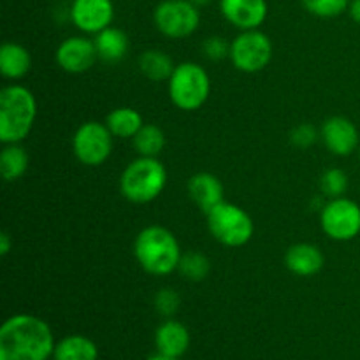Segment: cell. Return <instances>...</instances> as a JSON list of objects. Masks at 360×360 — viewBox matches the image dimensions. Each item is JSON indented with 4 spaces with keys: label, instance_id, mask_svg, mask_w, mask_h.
<instances>
[{
    "label": "cell",
    "instance_id": "1",
    "mask_svg": "<svg viewBox=\"0 0 360 360\" xmlns=\"http://www.w3.org/2000/svg\"><path fill=\"white\" fill-rule=\"evenodd\" d=\"M55 345L51 327L35 315L18 313L0 327V360H48Z\"/></svg>",
    "mask_w": 360,
    "mask_h": 360
},
{
    "label": "cell",
    "instance_id": "2",
    "mask_svg": "<svg viewBox=\"0 0 360 360\" xmlns=\"http://www.w3.org/2000/svg\"><path fill=\"white\" fill-rule=\"evenodd\" d=\"M181 255L176 236L162 225L144 227L134 241V257L141 269L151 276H167L178 271Z\"/></svg>",
    "mask_w": 360,
    "mask_h": 360
},
{
    "label": "cell",
    "instance_id": "3",
    "mask_svg": "<svg viewBox=\"0 0 360 360\" xmlns=\"http://www.w3.org/2000/svg\"><path fill=\"white\" fill-rule=\"evenodd\" d=\"M37 101L23 84H7L0 90V141L23 143L34 129Z\"/></svg>",
    "mask_w": 360,
    "mask_h": 360
},
{
    "label": "cell",
    "instance_id": "4",
    "mask_svg": "<svg viewBox=\"0 0 360 360\" xmlns=\"http://www.w3.org/2000/svg\"><path fill=\"white\" fill-rule=\"evenodd\" d=\"M167 186V169L155 157H137L120 176V192L129 202L148 204Z\"/></svg>",
    "mask_w": 360,
    "mask_h": 360
},
{
    "label": "cell",
    "instance_id": "5",
    "mask_svg": "<svg viewBox=\"0 0 360 360\" xmlns=\"http://www.w3.org/2000/svg\"><path fill=\"white\" fill-rule=\"evenodd\" d=\"M169 98L178 109L186 112L197 111L211 95V77L202 65L195 62L178 63L167 81Z\"/></svg>",
    "mask_w": 360,
    "mask_h": 360
},
{
    "label": "cell",
    "instance_id": "6",
    "mask_svg": "<svg viewBox=\"0 0 360 360\" xmlns=\"http://www.w3.org/2000/svg\"><path fill=\"white\" fill-rule=\"evenodd\" d=\"M206 224L210 234L227 248H241L248 245L255 232L252 217L238 204L227 200L206 213Z\"/></svg>",
    "mask_w": 360,
    "mask_h": 360
},
{
    "label": "cell",
    "instance_id": "7",
    "mask_svg": "<svg viewBox=\"0 0 360 360\" xmlns=\"http://www.w3.org/2000/svg\"><path fill=\"white\" fill-rule=\"evenodd\" d=\"M232 65L245 74H257L266 69L273 60V42L269 35L257 30H243L231 42Z\"/></svg>",
    "mask_w": 360,
    "mask_h": 360
},
{
    "label": "cell",
    "instance_id": "8",
    "mask_svg": "<svg viewBox=\"0 0 360 360\" xmlns=\"http://www.w3.org/2000/svg\"><path fill=\"white\" fill-rule=\"evenodd\" d=\"M153 23L169 39L190 37L200 25L199 7L190 0H162L153 11Z\"/></svg>",
    "mask_w": 360,
    "mask_h": 360
},
{
    "label": "cell",
    "instance_id": "9",
    "mask_svg": "<svg viewBox=\"0 0 360 360\" xmlns=\"http://www.w3.org/2000/svg\"><path fill=\"white\" fill-rule=\"evenodd\" d=\"M323 234L338 243H347L360 234V206L348 197H338L320 210Z\"/></svg>",
    "mask_w": 360,
    "mask_h": 360
},
{
    "label": "cell",
    "instance_id": "10",
    "mask_svg": "<svg viewBox=\"0 0 360 360\" xmlns=\"http://www.w3.org/2000/svg\"><path fill=\"white\" fill-rule=\"evenodd\" d=\"M112 134L105 123L84 122L77 127L72 137V151L86 167H98L112 153Z\"/></svg>",
    "mask_w": 360,
    "mask_h": 360
},
{
    "label": "cell",
    "instance_id": "11",
    "mask_svg": "<svg viewBox=\"0 0 360 360\" xmlns=\"http://www.w3.org/2000/svg\"><path fill=\"white\" fill-rule=\"evenodd\" d=\"M69 14L77 30L97 35L104 28L111 27L115 20V4L112 0H72Z\"/></svg>",
    "mask_w": 360,
    "mask_h": 360
},
{
    "label": "cell",
    "instance_id": "12",
    "mask_svg": "<svg viewBox=\"0 0 360 360\" xmlns=\"http://www.w3.org/2000/svg\"><path fill=\"white\" fill-rule=\"evenodd\" d=\"M98 58L94 39L84 35L67 37L58 44L55 51L56 65L69 74H83L95 65Z\"/></svg>",
    "mask_w": 360,
    "mask_h": 360
},
{
    "label": "cell",
    "instance_id": "13",
    "mask_svg": "<svg viewBox=\"0 0 360 360\" xmlns=\"http://www.w3.org/2000/svg\"><path fill=\"white\" fill-rule=\"evenodd\" d=\"M320 139L336 157H350L360 146V134L355 123L347 116H330L320 129Z\"/></svg>",
    "mask_w": 360,
    "mask_h": 360
},
{
    "label": "cell",
    "instance_id": "14",
    "mask_svg": "<svg viewBox=\"0 0 360 360\" xmlns=\"http://www.w3.org/2000/svg\"><path fill=\"white\" fill-rule=\"evenodd\" d=\"M225 20L239 30H257L266 21L269 7L267 0H220Z\"/></svg>",
    "mask_w": 360,
    "mask_h": 360
},
{
    "label": "cell",
    "instance_id": "15",
    "mask_svg": "<svg viewBox=\"0 0 360 360\" xmlns=\"http://www.w3.org/2000/svg\"><path fill=\"white\" fill-rule=\"evenodd\" d=\"M186 190H188L192 202L197 207H200L204 214L210 213L214 206L225 200L224 183L220 181L218 176L211 174V172H197V174L190 176Z\"/></svg>",
    "mask_w": 360,
    "mask_h": 360
},
{
    "label": "cell",
    "instance_id": "16",
    "mask_svg": "<svg viewBox=\"0 0 360 360\" xmlns=\"http://www.w3.org/2000/svg\"><path fill=\"white\" fill-rule=\"evenodd\" d=\"M323 264H326V257H323L322 250L311 243L292 245L285 253V266L295 276H315L323 269Z\"/></svg>",
    "mask_w": 360,
    "mask_h": 360
},
{
    "label": "cell",
    "instance_id": "17",
    "mask_svg": "<svg viewBox=\"0 0 360 360\" xmlns=\"http://www.w3.org/2000/svg\"><path fill=\"white\" fill-rule=\"evenodd\" d=\"M155 347L162 355L174 359L183 357L190 347L188 329L178 320L167 319L155 330Z\"/></svg>",
    "mask_w": 360,
    "mask_h": 360
},
{
    "label": "cell",
    "instance_id": "18",
    "mask_svg": "<svg viewBox=\"0 0 360 360\" xmlns=\"http://www.w3.org/2000/svg\"><path fill=\"white\" fill-rule=\"evenodd\" d=\"M32 69V55L18 42H4L0 48V74L6 79H21Z\"/></svg>",
    "mask_w": 360,
    "mask_h": 360
},
{
    "label": "cell",
    "instance_id": "19",
    "mask_svg": "<svg viewBox=\"0 0 360 360\" xmlns=\"http://www.w3.org/2000/svg\"><path fill=\"white\" fill-rule=\"evenodd\" d=\"M94 42L95 48H97L98 58L108 63L122 62L130 48L129 35L122 28H116L112 25L98 32L94 37Z\"/></svg>",
    "mask_w": 360,
    "mask_h": 360
},
{
    "label": "cell",
    "instance_id": "20",
    "mask_svg": "<svg viewBox=\"0 0 360 360\" xmlns=\"http://www.w3.org/2000/svg\"><path fill=\"white\" fill-rule=\"evenodd\" d=\"M53 360H98V347L90 338L70 334L55 345Z\"/></svg>",
    "mask_w": 360,
    "mask_h": 360
},
{
    "label": "cell",
    "instance_id": "21",
    "mask_svg": "<svg viewBox=\"0 0 360 360\" xmlns=\"http://www.w3.org/2000/svg\"><path fill=\"white\" fill-rule=\"evenodd\" d=\"M176 63L164 49H146L139 56V70L146 79L153 83L171 79Z\"/></svg>",
    "mask_w": 360,
    "mask_h": 360
},
{
    "label": "cell",
    "instance_id": "22",
    "mask_svg": "<svg viewBox=\"0 0 360 360\" xmlns=\"http://www.w3.org/2000/svg\"><path fill=\"white\" fill-rule=\"evenodd\" d=\"M105 125L111 130V134L120 139H134L137 132L143 129L144 120L137 109L134 108H116L105 116Z\"/></svg>",
    "mask_w": 360,
    "mask_h": 360
},
{
    "label": "cell",
    "instance_id": "23",
    "mask_svg": "<svg viewBox=\"0 0 360 360\" xmlns=\"http://www.w3.org/2000/svg\"><path fill=\"white\" fill-rule=\"evenodd\" d=\"M28 164H30V157L21 143L4 144L0 151V174L7 183L23 178L25 172L28 171Z\"/></svg>",
    "mask_w": 360,
    "mask_h": 360
},
{
    "label": "cell",
    "instance_id": "24",
    "mask_svg": "<svg viewBox=\"0 0 360 360\" xmlns=\"http://www.w3.org/2000/svg\"><path fill=\"white\" fill-rule=\"evenodd\" d=\"M132 144L139 157L158 158L165 148V134L155 123H144L143 129L134 136Z\"/></svg>",
    "mask_w": 360,
    "mask_h": 360
},
{
    "label": "cell",
    "instance_id": "25",
    "mask_svg": "<svg viewBox=\"0 0 360 360\" xmlns=\"http://www.w3.org/2000/svg\"><path fill=\"white\" fill-rule=\"evenodd\" d=\"M178 271L185 280L193 281V283H200V281H204L210 276L211 260L202 252L188 250V252H185L181 255Z\"/></svg>",
    "mask_w": 360,
    "mask_h": 360
},
{
    "label": "cell",
    "instance_id": "26",
    "mask_svg": "<svg viewBox=\"0 0 360 360\" xmlns=\"http://www.w3.org/2000/svg\"><path fill=\"white\" fill-rule=\"evenodd\" d=\"M348 176L343 169H327L322 176H320V192L322 195L329 197V199H338V197H345L348 190Z\"/></svg>",
    "mask_w": 360,
    "mask_h": 360
},
{
    "label": "cell",
    "instance_id": "27",
    "mask_svg": "<svg viewBox=\"0 0 360 360\" xmlns=\"http://www.w3.org/2000/svg\"><path fill=\"white\" fill-rule=\"evenodd\" d=\"M302 7L316 18H338L347 13L350 0H301Z\"/></svg>",
    "mask_w": 360,
    "mask_h": 360
},
{
    "label": "cell",
    "instance_id": "28",
    "mask_svg": "<svg viewBox=\"0 0 360 360\" xmlns=\"http://www.w3.org/2000/svg\"><path fill=\"white\" fill-rule=\"evenodd\" d=\"M153 304L155 309H157L162 316L172 319V316L176 315V311L179 309V306H181V295H179L174 288H160V290L155 294Z\"/></svg>",
    "mask_w": 360,
    "mask_h": 360
},
{
    "label": "cell",
    "instance_id": "29",
    "mask_svg": "<svg viewBox=\"0 0 360 360\" xmlns=\"http://www.w3.org/2000/svg\"><path fill=\"white\" fill-rule=\"evenodd\" d=\"M202 53L211 62H220L231 55V44L220 35H211L202 42Z\"/></svg>",
    "mask_w": 360,
    "mask_h": 360
},
{
    "label": "cell",
    "instance_id": "30",
    "mask_svg": "<svg viewBox=\"0 0 360 360\" xmlns=\"http://www.w3.org/2000/svg\"><path fill=\"white\" fill-rule=\"evenodd\" d=\"M319 137H320V132L311 125V123H301V125L292 129L290 143L294 144V146L306 150V148L313 146V144L319 141Z\"/></svg>",
    "mask_w": 360,
    "mask_h": 360
},
{
    "label": "cell",
    "instance_id": "31",
    "mask_svg": "<svg viewBox=\"0 0 360 360\" xmlns=\"http://www.w3.org/2000/svg\"><path fill=\"white\" fill-rule=\"evenodd\" d=\"M11 248H13V239H11L7 232H2L0 234V255L6 257L11 252Z\"/></svg>",
    "mask_w": 360,
    "mask_h": 360
},
{
    "label": "cell",
    "instance_id": "32",
    "mask_svg": "<svg viewBox=\"0 0 360 360\" xmlns=\"http://www.w3.org/2000/svg\"><path fill=\"white\" fill-rule=\"evenodd\" d=\"M348 14L355 23L360 25V0H350V7H348Z\"/></svg>",
    "mask_w": 360,
    "mask_h": 360
},
{
    "label": "cell",
    "instance_id": "33",
    "mask_svg": "<svg viewBox=\"0 0 360 360\" xmlns=\"http://www.w3.org/2000/svg\"><path fill=\"white\" fill-rule=\"evenodd\" d=\"M148 360H179V359L167 357V355H162V354H158V352H157V355H151V357L148 359Z\"/></svg>",
    "mask_w": 360,
    "mask_h": 360
},
{
    "label": "cell",
    "instance_id": "34",
    "mask_svg": "<svg viewBox=\"0 0 360 360\" xmlns=\"http://www.w3.org/2000/svg\"><path fill=\"white\" fill-rule=\"evenodd\" d=\"M190 2L197 7H204V6H207V4L213 2V0H190Z\"/></svg>",
    "mask_w": 360,
    "mask_h": 360
},
{
    "label": "cell",
    "instance_id": "35",
    "mask_svg": "<svg viewBox=\"0 0 360 360\" xmlns=\"http://www.w3.org/2000/svg\"><path fill=\"white\" fill-rule=\"evenodd\" d=\"M359 158H360V146H359Z\"/></svg>",
    "mask_w": 360,
    "mask_h": 360
}]
</instances>
